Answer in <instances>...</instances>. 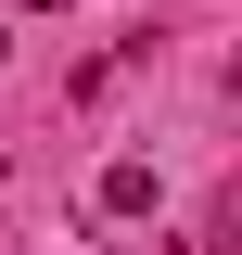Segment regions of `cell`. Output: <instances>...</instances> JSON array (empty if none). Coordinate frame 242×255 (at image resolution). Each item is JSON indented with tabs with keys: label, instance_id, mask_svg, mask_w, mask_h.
I'll return each mask as SVG.
<instances>
[{
	"label": "cell",
	"instance_id": "6da1fadb",
	"mask_svg": "<svg viewBox=\"0 0 242 255\" xmlns=\"http://www.w3.org/2000/svg\"><path fill=\"white\" fill-rule=\"evenodd\" d=\"M140 204H153V166L115 153V166H102V217H140Z\"/></svg>",
	"mask_w": 242,
	"mask_h": 255
},
{
	"label": "cell",
	"instance_id": "7a4b0ae2",
	"mask_svg": "<svg viewBox=\"0 0 242 255\" xmlns=\"http://www.w3.org/2000/svg\"><path fill=\"white\" fill-rule=\"evenodd\" d=\"M26 13H64V0H26Z\"/></svg>",
	"mask_w": 242,
	"mask_h": 255
},
{
	"label": "cell",
	"instance_id": "3957f363",
	"mask_svg": "<svg viewBox=\"0 0 242 255\" xmlns=\"http://www.w3.org/2000/svg\"><path fill=\"white\" fill-rule=\"evenodd\" d=\"M230 90H242V64H230Z\"/></svg>",
	"mask_w": 242,
	"mask_h": 255
},
{
	"label": "cell",
	"instance_id": "277c9868",
	"mask_svg": "<svg viewBox=\"0 0 242 255\" xmlns=\"http://www.w3.org/2000/svg\"><path fill=\"white\" fill-rule=\"evenodd\" d=\"M0 51H13V38H0Z\"/></svg>",
	"mask_w": 242,
	"mask_h": 255
}]
</instances>
